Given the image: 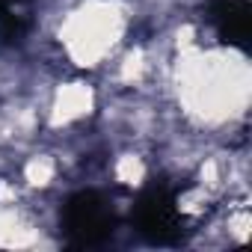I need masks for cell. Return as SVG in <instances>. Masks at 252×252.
I'll return each instance as SVG.
<instances>
[{
    "label": "cell",
    "instance_id": "obj_3",
    "mask_svg": "<svg viewBox=\"0 0 252 252\" xmlns=\"http://www.w3.org/2000/svg\"><path fill=\"white\" fill-rule=\"evenodd\" d=\"M39 107H42V134L68 140L74 134H83L89 125L101 119L104 89L92 77L68 71L51 80L39 92Z\"/></svg>",
    "mask_w": 252,
    "mask_h": 252
},
{
    "label": "cell",
    "instance_id": "obj_1",
    "mask_svg": "<svg viewBox=\"0 0 252 252\" xmlns=\"http://www.w3.org/2000/svg\"><path fill=\"white\" fill-rule=\"evenodd\" d=\"M160 101L175 125L193 140H243L252 104V65L243 48L220 39H199L166 54Z\"/></svg>",
    "mask_w": 252,
    "mask_h": 252
},
{
    "label": "cell",
    "instance_id": "obj_5",
    "mask_svg": "<svg viewBox=\"0 0 252 252\" xmlns=\"http://www.w3.org/2000/svg\"><path fill=\"white\" fill-rule=\"evenodd\" d=\"M240 3H246V0H240Z\"/></svg>",
    "mask_w": 252,
    "mask_h": 252
},
{
    "label": "cell",
    "instance_id": "obj_4",
    "mask_svg": "<svg viewBox=\"0 0 252 252\" xmlns=\"http://www.w3.org/2000/svg\"><path fill=\"white\" fill-rule=\"evenodd\" d=\"M152 172H155L152 152L137 143H122L107 163V178L113 181V187L128 193H140L149 184Z\"/></svg>",
    "mask_w": 252,
    "mask_h": 252
},
{
    "label": "cell",
    "instance_id": "obj_2",
    "mask_svg": "<svg viewBox=\"0 0 252 252\" xmlns=\"http://www.w3.org/2000/svg\"><path fill=\"white\" fill-rule=\"evenodd\" d=\"M137 18V0H63L51 42L68 71L98 77L134 39Z\"/></svg>",
    "mask_w": 252,
    "mask_h": 252
}]
</instances>
